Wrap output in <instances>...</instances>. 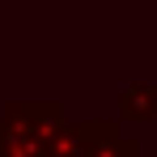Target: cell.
I'll list each match as a JSON object with an SVG mask.
<instances>
[{
	"instance_id": "cell-2",
	"label": "cell",
	"mask_w": 157,
	"mask_h": 157,
	"mask_svg": "<svg viewBox=\"0 0 157 157\" xmlns=\"http://www.w3.org/2000/svg\"><path fill=\"white\" fill-rule=\"evenodd\" d=\"M81 157H140L119 123H81Z\"/></svg>"
},
{
	"instance_id": "cell-3",
	"label": "cell",
	"mask_w": 157,
	"mask_h": 157,
	"mask_svg": "<svg viewBox=\"0 0 157 157\" xmlns=\"http://www.w3.org/2000/svg\"><path fill=\"white\" fill-rule=\"evenodd\" d=\"M123 119H153L157 115V89H128L119 102Z\"/></svg>"
},
{
	"instance_id": "cell-1",
	"label": "cell",
	"mask_w": 157,
	"mask_h": 157,
	"mask_svg": "<svg viewBox=\"0 0 157 157\" xmlns=\"http://www.w3.org/2000/svg\"><path fill=\"white\" fill-rule=\"evenodd\" d=\"M64 119L55 102L38 106H9L0 119V157H47L51 136Z\"/></svg>"
}]
</instances>
